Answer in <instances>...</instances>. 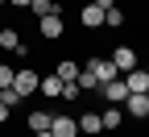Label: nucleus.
I'll return each mask as SVG.
<instances>
[{
  "mask_svg": "<svg viewBox=\"0 0 149 137\" xmlns=\"http://www.w3.org/2000/svg\"><path fill=\"white\" fill-rule=\"evenodd\" d=\"M145 75H149V67H145Z\"/></svg>",
  "mask_w": 149,
  "mask_h": 137,
  "instance_id": "obj_26",
  "label": "nucleus"
},
{
  "mask_svg": "<svg viewBox=\"0 0 149 137\" xmlns=\"http://www.w3.org/2000/svg\"><path fill=\"white\" fill-rule=\"evenodd\" d=\"M8 116H13V108H8V104H0V125L8 121Z\"/></svg>",
  "mask_w": 149,
  "mask_h": 137,
  "instance_id": "obj_23",
  "label": "nucleus"
},
{
  "mask_svg": "<svg viewBox=\"0 0 149 137\" xmlns=\"http://www.w3.org/2000/svg\"><path fill=\"white\" fill-rule=\"evenodd\" d=\"M8 4H13V8H29L33 0H8Z\"/></svg>",
  "mask_w": 149,
  "mask_h": 137,
  "instance_id": "obj_24",
  "label": "nucleus"
},
{
  "mask_svg": "<svg viewBox=\"0 0 149 137\" xmlns=\"http://www.w3.org/2000/svg\"><path fill=\"white\" fill-rule=\"evenodd\" d=\"M79 96H83V87H79V83H62V96H58V100H70V104H74Z\"/></svg>",
  "mask_w": 149,
  "mask_h": 137,
  "instance_id": "obj_20",
  "label": "nucleus"
},
{
  "mask_svg": "<svg viewBox=\"0 0 149 137\" xmlns=\"http://www.w3.org/2000/svg\"><path fill=\"white\" fill-rule=\"evenodd\" d=\"M37 33H42L46 42H58V37L66 33V25H62V13H50V17H37Z\"/></svg>",
  "mask_w": 149,
  "mask_h": 137,
  "instance_id": "obj_3",
  "label": "nucleus"
},
{
  "mask_svg": "<svg viewBox=\"0 0 149 137\" xmlns=\"http://www.w3.org/2000/svg\"><path fill=\"white\" fill-rule=\"evenodd\" d=\"M91 4H95V8H104V13H108V8H116V0H91Z\"/></svg>",
  "mask_w": 149,
  "mask_h": 137,
  "instance_id": "obj_22",
  "label": "nucleus"
},
{
  "mask_svg": "<svg viewBox=\"0 0 149 137\" xmlns=\"http://www.w3.org/2000/svg\"><path fill=\"white\" fill-rule=\"evenodd\" d=\"M91 75H95V83H112V79H116V67H112V58H87V63H83Z\"/></svg>",
  "mask_w": 149,
  "mask_h": 137,
  "instance_id": "obj_4",
  "label": "nucleus"
},
{
  "mask_svg": "<svg viewBox=\"0 0 149 137\" xmlns=\"http://www.w3.org/2000/svg\"><path fill=\"white\" fill-rule=\"evenodd\" d=\"M104 25H108V29H120V25H124V13H120V8H108V13H104Z\"/></svg>",
  "mask_w": 149,
  "mask_h": 137,
  "instance_id": "obj_18",
  "label": "nucleus"
},
{
  "mask_svg": "<svg viewBox=\"0 0 149 137\" xmlns=\"http://www.w3.org/2000/svg\"><path fill=\"white\" fill-rule=\"evenodd\" d=\"M79 87H83V91H95V87H100V83H95V75H91L87 67H79Z\"/></svg>",
  "mask_w": 149,
  "mask_h": 137,
  "instance_id": "obj_19",
  "label": "nucleus"
},
{
  "mask_svg": "<svg viewBox=\"0 0 149 137\" xmlns=\"http://www.w3.org/2000/svg\"><path fill=\"white\" fill-rule=\"evenodd\" d=\"M50 121H54V112H50V108H33V112L25 116V129H29V133H46Z\"/></svg>",
  "mask_w": 149,
  "mask_h": 137,
  "instance_id": "obj_8",
  "label": "nucleus"
},
{
  "mask_svg": "<svg viewBox=\"0 0 149 137\" xmlns=\"http://www.w3.org/2000/svg\"><path fill=\"white\" fill-rule=\"evenodd\" d=\"M124 112L133 121H149V91H128L124 96Z\"/></svg>",
  "mask_w": 149,
  "mask_h": 137,
  "instance_id": "obj_2",
  "label": "nucleus"
},
{
  "mask_svg": "<svg viewBox=\"0 0 149 137\" xmlns=\"http://www.w3.org/2000/svg\"><path fill=\"white\" fill-rule=\"evenodd\" d=\"M37 83H42V75H37L33 67H17V75H13V87H17V91H21V96H25V100H29V96L37 91Z\"/></svg>",
  "mask_w": 149,
  "mask_h": 137,
  "instance_id": "obj_1",
  "label": "nucleus"
},
{
  "mask_svg": "<svg viewBox=\"0 0 149 137\" xmlns=\"http://www.w3.org/2000/svg\"><path fill=\"white\" fill-rule=\"evenodd\" d=\"M29 13H33V17H50V13H62V8H58V0H33Z\"/></svg>",
  "mask_w": 149,
  "mask_h": 137,
  "instance_id": "obj_16",
  "label": "nucleus"
},
{
  "mask_svg": "<svg viewBox=\"0 0 149 137\" xmlns=\"http://www.w3.org/2000/svg\"><path fill=\"white\" fill-rule=\"evenodd\" d=\"M100 121H104V129H108V133H116V129L124 125V112H120V104H112V108H104V112H100Z\"/></svg>",
  "mask_w": 149,
  "mask_h": 137,
  "instance_id": "obj_14",
  "label": "nucleus"
},
{
  "mask_svg": "<svg viewBox=\"0 0 149 137\" xmlns=\"http://www.w3.org/2000/svg\"><path fill=\"white\" fill-rule=\"evenodd\" d=\"M54 75H58L62 83H79V63H74V58H62V63L54 67Z\"/></svg>",
  "mask_w": 149,
  "mask_h": 137,
  "instance_id": "obj_13",
  "label": "nucleus"
},
{
  "mask_svg": "<svg viewBox=\"0 0 149 137\" xmlns=\"http://www.w3.org/2000/svg\"><path fill=\"white\" fill-rule=\"evenodd\" d=\"M95 91L104 96L108 104H124V96H128V87H124V75H116V79H112V83H100Z\"/></svg>",
  "mask_w": 149,
  "mask_h": 137,
  "instance_id": "obj_5",
  "label": "nucleus"
},
{
  "mask_svg": "<svg viewBox=\"0 0 149 137\" xmlns=\"http://www.w3.org/2000/svg\"><path fill=\"white\" fill-rule=\"evenodd\" d=\"M37 91H42L46 100H58V96H62V79H58V75H42V83H37Z\"/></svg>",
  "mask_w": 149,
  "mask_h": 137,
  "instance_id": "obj_12",
  "label": "nucleus"
},
{
  "mask_svg": "<svg viewBox=\"0 0 149 137\" xmlns=\"http://www.w3.org/2000/svg\"><path fill=\"white\" fill-rule=\"evenodd\" d=\"M50 133H54V137H79V121L66 116V112H58V116L50 121Z\"/></svg>",
  "mask_w": 149,
  "mask_h": 137,
  "instance_id": "obj_7",
  "label": "nucleus"
},
{
  "mask_svg": "<svg viewBox=\"0 0 149 137\" xmlns=\"http://www.w3.org/2000/svg\"><path fill=\"white\" fill-rule=\"evenodd\" d=\"M17 46H21V33H17L13 25H4V29H0V50H8V54H13Z\"/></svg>",
  "mask_w": 149,
  "mask_h": 137,
  "instance_id": "obj_15",
  "label": "nucleus"
},
{
  "mask_svg": "<svg viewBox=\"0 0 149 137\" xmlns=\"http://www.w3.org/2000/svg\"><path fill=\"white\" fill-rule=\"evenodd\" d=\"M13 75H17V67H8V63H0V87H13Z\"/></svg>",
  "mask_w": 149,
  "mask_h": 137,
  "instance_id": "obj_21",
  "label": "nucleus"
},
{
  "mask_svg": "<svg viewBox=\"0 0 149 137\" xmlns=\"http://www.w3.org/2000/svg\"><path fill=\"white\" fill-rule=\"evenodd\" d=\"M79 21H83V29H91V33H95V29L104 25V8H95V4H83Z\"/></svg>",
  "mask_w": 149,
  "mask_h": 137,
  "instance_id": "obj_11",
  "label": "nucleus"
},
{
  "mask_svg": "<svg viewBox=\"0 0 149 137\" xmlns=\"http://www.w3.org/2000/svg\"><path fill=\"white\" fill-rule=\"evenodd\" d=\"M29 137H54V133H50V129H46V133H29Z\"/></svg>",
  "mask_w": 149,
  "mask_h": 137,
  "instance_id": "obj_25",
  "label": "nucleus"
},
{
  "mask_svg": "<svg viewBox=\"0 0 149 137\" xmlns=\"http://www.w3.org/2000/svg\"><path fill=\"white\" fill-rule=\"evenodd\" d=\"M124 87H128V91H149V75H145V67L124 71Z\"/></svg>",
  "mask_w": 149,
  "mask_h": 137,
  "instance_id": "obj_10",
  "label": "nucleus"
},
{
  "mask_svg": "<svg viewBox=\"0 0 149 137\" xmlns=\"http://www.w3.org/2000/svg\"><path fill=\"white\" fill-rule=\"evenodd\" d=\"M0 104H8V108H17V104H25V96L17 91V87H0Z\"/></svg>",
  "mask_w": 149,
  "mask_h": 137,
  "instance_id": "obj_17",
  "label": "nucleus"
},
{
  "mask_svg": "<svg viewBox=\"0 0 149 137\" xmlns=\"http://www.w3.org/2000/svg\"><path fill=\"white\" fill-rule=\"evenodd\" d=\"M108 58H112V67H116L120 75H124V71H133V67H137V50H133V46H116V50H112Z\"/></svg>",
  "mask_w": 149,
  "mask_h": 137,
  "instance_id": "obj_6",
  "label": "nucleus"
},
{
  "mask_svg": "<svg viewBox=\"0 0 149 137\" xmlns=\"http://www.w3.org/2000/svg\"><path fill=\"white\" fill-rule=\"evenodd\" d=\"M74 121H79V133H87V137L104 133V121H100V112H79Z\"/></svg>",
  "mask_w": 149,
  "mask_h": 137,
  "instance_id": "obj_9",
  "label": "nucleus"
}]
</instances>
